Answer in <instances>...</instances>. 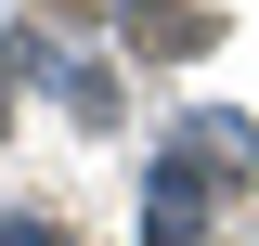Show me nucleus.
<instances>
[{
	"label": "nucleus",
	"instance_id": "f257e3e1",
	"mask_svg": "<svg viewBox=\"0 0 259 246\" xmlns=\"http://www.w3.org/2000/svg\"><path fill=\"white\" fill-rule=\"evenodd\" d=\"M130 39H143V52H168V65H194V52H207L221 26H207L194 0H130Z\"/></svg>",
	"mask_w": 259,
	"mask_h": 246
},
{
	"label": "nucleus",
	"instance_id": "f03ea898",
	"mask_svg": "<svg viewBox=\"0 0 259 246\" xmlns=\"http://www.w3.org/2000/svg\"><path fill=\"white\" fill-rule=\"evenodd\" d=\"M143 246H207V208H194V169H156V220Z\"/></svg>",
	"mask_w": 259,
	"mask_h": 246
},
{
	"label": "nucleus",
	"instance_id": "7ed1b4c3",
	"mask_svg": "<svg viewBox=\"0 0 259 246\" xmlns=\"http://www.w3.org/2000/svg\"><path fill=\"white\" fill-rule=\"evenodd\" d=\"M0 246H65V233H52V220H13V233H0Z\"/></svg>",
	"mask_w": 259,
	"mask_h": 246
}]
</instances>
